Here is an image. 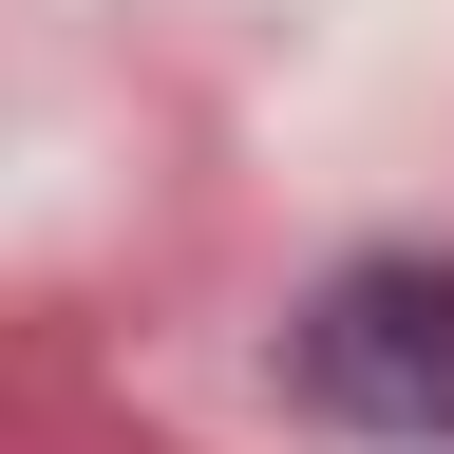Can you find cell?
<instances>
[{"label": "cell", "instance_id": "obj_1", "mask_svg": "<svg viewBox=\"0 0 454 454\" xmlns=\"http://www.w3.org/2000/svg\"><path fill=\"white\" fill-rule=\"evenodd\" d=\"M284 379H303V417H340V435L435 454L454 435V265L435 247H360L303 322H284Z\"/></svg>", "mask_w": 454, "mask_h": 454}]
</instances>
